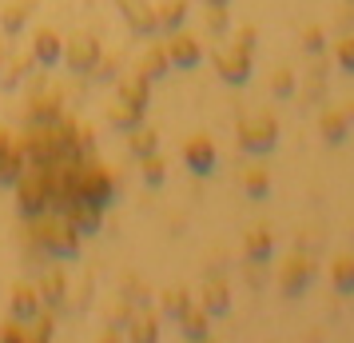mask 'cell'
<instances>
[{
	"label": "cell",
	"mask_w": 354,
	"mask_h": 343,
	"mask_svg": "<svg viewBox=\"0 0 354 343\" xmlns=\"http://www.w3.org/2000/svg\"><path fill=\"white\" fill-rule=\"evenodd\" d=\"M335 64L342 68V72H351V76H354V33L338 40V49H335Z\"/></svg>",
	"instance_id": "4dcf8cb0"
},
{
	"label": "cell",
	"mask_w": 354,
	"mask_h": 343,
	"mask_svg": "<svg viewBox=\"0 0 354 343\" xmlns=\"http://www.w3.org/2000/svg\"><path fill=\"white\" fill-rule=\"evenodd\" d=\"M342 112H346V120H351V124H354V100H351V104H346V108H342Z\"/></svg>",
	"instance_id": "74e56055"
},
{
	"label": "cell",
	"mask_w": 354,
	"mask_h": 343,
	"mask_svg": "<svg viewBox=\"0 0 354 343\" xmlns=\"http://www.w3.org/2000/svg\"><path fill=\"white\" fill-rule=\"evenodd\" d=\"M52 327H56V315L48 311H36L32 319H28V343L32 340H52Z\"/></svg>",
	"instance_id": "83f0119b"
},
{
	"label": "cell",
	"mask_w": 354,
	"mask_h": 343,
	"mask_svg": "<svg viewBox=\"0 0 354 343\" xmlns=\"http://www.w3.org/2000/svg\"><path fill=\"white\" fill-rule=\"evenodd\" d=\"M310 279H315V260L303 256V252H295L279 267V292L287 295V299H295V295H303L310 288Z\"/></svg>",
	"instance_id": "277c9868"
},
{
	"label": "cell",
	"mask_w": 354,
	"mask_h": 343,
	"mask_svg": "<svg viewBox=\"0 0 354 343\" xmlns=\"http://www.w3.org/2000/svg\"><path fill=\"white\" fill-rule=\"evenodd\" d=\"M120 100L147 108V100H151V80H147L144 72H131V76H124V80H120Z\"/></svg>",
	"instance_id": "4fadbf2b"
},
{
	"label": "cell",
	"mask_w": 354,
	"mask_h": 343,
	"mask_svg": "<svg viewBox=\"0 0 354 343\" xmlns=\"http://www.w3.org/2000/svg\"><path fill=\"white\" fill-rule=\"evenodd\" d=\"M0 68H4V44H0Z\"/></svg>",
	"instance_id": "f35d334b"
},
{
	"label": "cell",
	"mask_w": 354,
	"mask_h": 343,
	"mask_svg": "<svg viewBox=\"0 0 354 343\" xmlns=\"http://www.w3.org/2000/svg\"><path fill=\"white\" fill-rule=\"evenodd\" d=\"M183 160H187V168L192 172H199V176H207L211 168H215V144H211V136H192L187 144H183Z\"/></svg>",
	"instance_id": "30bf717a"
},
{
	"label": "cell",
	"mask_w": 354,
	"mask_h": 343,
	"mask_svg": "<svg viewBox=\"0 0 354 343\" xmlns=\"http://www.w3.org/2000/svg\"><path fill=\"white\" fill-rule=\"evenodd\" d=\"M203 4H227V0H203Z\"/></svg>",
	"instance_id": "ab89813d"
},
{
	"label": "cell",
	"mask_w": 354,
	"mask_h": 343,
	"mask_svg": "<svg viewBox=\"0 0 354 343\" xmlns=\"http://www.w3.org/2000/svg\"><path fill=\"white\" fill-rule=\"evenodd\" d=\"M319 132L326 144H342L346 140V132H351V120H346V112L342 108H322L319 112Z\"/></svg>",
	"instance_id": "7c38bea8"
},
{
	"label": "cell",
	"mask_w": 354,
	"mask_h": 343,
	"mask_svg": "<svg viewBox=\"0 0 354 343\" xmlns=\"http://www.w3.org/2000/svg\"><path fill=\"white\" fill-rule=\"evenodd\" d=\"M64 216L72 220V228L80 231V236L100 231V224H104V208H100V204H92V200H80V196L64 208Z\"/></svg>",
	"instance_id": "ba28073f"
},
{
	"label": "cell",
	"mask_w": 354,
	"mask_h": 343,
	"mask_svg": "<svg viewBox=\"0 0 354 343\" xmlns=\"http://www.w3.org/2000/svg\"><path fill=\"white\" fill-rule=\"evenodd\" d=\"M128 335L131 340H140V343H151L160 331H156V315H136V324L128 327Z\"/></svg>",
	"instance_id": "f1b7e54d"
},
{
	"label": "cell",
	"mask_w": 354,
	"mask_h": 343,
	"mask_svg": "<svg viewBox=\"0 0 354 343\" xmlns=\"http://www.w3.org/2000/svg\"><path fill=\"white\" fill-rule=\"evenodd\" d=\"M271 92H274L279 100L295 96V72H290V68H279V72L271 76Z\"/></svg>",
	"instance_id": "1f68e13d"
},
{
	"label": "cell",
	"mask_w": 354,
	"mask_h": 343,
	"mask_svg": "<svg viewBox=\"0 0 354 343\" xmlns=\"http://www.w3.org/2000/svg\"><path fill=\"white\" fill-rule=\"evenodd\" d=\"M36 311H40V292L32 283H17L12 288V315L17 319H32Z\"/></svg>",
	"instance_id": "e0dca14e"
},
{
	"label": "cell",
	"mask_w": 354,
	"mask_h": 343,
	"mask_svg": "<svg viewBox=\"0 0 354 343\" xmlns=\"http://www.w3.org/2000/svg\"><path fill=\"white\" fill-rule=\"evenodd\" d=\"M203 20H207V28H211V33H223L227 24H231V17H227V4H207Z\"/></svg>",
	"instance_id": "836d02e7"
},
{
	"label": "cell",
	"mask_w": 354,
	"mask_h": 343,
	"mask_svg": "<svg viewBox=\"0 0 354 343\" xmlns=\"http://www.w3.org/2000/svg\"><path fill=\"white\" fill-rule=\"evenodd\" d=\"M239 144L247 152H259V156L271 152L279 144V120H274V112H255L247 120H239Z\"/></svg>",
	"instance_id": "3957f363"
},
{
	"label": "cell",
	"mask_w": 354,
	"mask_h": 343,
	"mask_svg": "<svg viewBox=\"0 0 354 343\" xmlns=\"http://www.w3.org/2000/svg\"><path fill=\"white\" fill-rule=\"evenodd\" d=\"M20 172H24V148H20V136H12L8 128H0V184H17Z\"/></svg>",
	"instance_id": "8992f818"
},
{
	"label": "cell",
	"mask_w": 354,
	"mask_h": 343,
	"mask_svg": "<svg viewBox=\"0 0 354 343\" xmlns=\"http://www.w3.org/2000/svg\"><path fill=\"white\" fill-rule=\"evenodd\" d=\"M128 144H131V152H136V156H147V152H156L160 136H156L151 128H144V124H136V128H131V136H128Z\"/></svg>",
	"instance_id": "4316f807"
},
{
	"label": "cell",
	"mask_w": 354,
	"mask_h": 343,
	"mask_svg": "<svg viewBox=\"0 0 354 343\" xmlns=\"http://www.w3.org/2000/svg\"><path fill=\"white\" fill-rule=\"evenodd\" d=\"M330 283H335L338 295H354V256L351 252L335 256V263H330Z\"/></svg>",
	"instance_id": "9a60e30c"
},
{
	"label": "cell",
	"mask_w": 354,
	"mask_h": 343,
	"mask_svg": "<svg viewBox=\"0 0 354 343\" xmlns=\"http://www.w3.org/2000/svg\"><path fill=\"white\" fill-rule=\"evenodd\" d=\"M115 192V184H112V172L104 168L100 160H92V156H84L80 168H76V196L80 200H92V204H108Z\"/></svg>",
	"instance_id": "7a4b0ae2"
},
{
	"label": "cell",
	"mask_w": 354,
	"mask_h": 343,
	"mask_svg": "<svg viewBox=\"0 0 354 343\" xmlns=\"http://www.w3.org/2000/svg\"><path fill=\"white\" fill-rule=\"evenodd\" d=\"M120 8H124V17H128V24L136 28V33H156L160 28V20H156V8L147 4V0H120Z\"/></svg>",
	"instance_id": "8fae6325"
},
{
	"label": "cell",
	"mask_w": 354,
	"mask_h": 343,
	"mask_svg": "<svg viewBox=\"0 0 354 343\" xmlns=\"http://www.w3.org/2000/svg\"><path fill=\"white\" fill-rule=\"evenodd\" d=\"M140 168H144V180L147 184H163V156H156V152H147V156H140Z\"/></svg>",
	"instance_id": "f546056e"
},
{
	"label": "cell",
	"mask_w": 354,
	"mask_h": 343,
	"mask_svg": "<svg viewBox=\"0 0 354 343\" xmlns=\"http://www.w3.org/2000/svg\"><path fill=\"white\" fill-rule=\"evenodd\" d=\"M24 231L36 247H44L48 256H76L80 247V231L72 228V220L64 212H32L24 216Z\"/></svg>",
	"instance_id": "6da1fadb"
},
{
	"label": "cell",
	"mask_w": 354,
	"mask_h": 343,
	"mask_svg": "<svg viewBox=\"0 0 354 343\" xmlns=\"http://www.w3.org/2000/svg\"><path fill=\"white\" fill-rule=\"evenodd\" d=\"M96 60H100V44L92 40V36H76V40L64 49V64L72 68V72H92Z\"/></svg>",
	"instance_id": "9c48e42d"
},
{
	"label": "cell",
	"mask_w": 354,
	"mask_h": 343,
	"mask_svg": "<svg viewBox=\"0 0 354 343\" xmlns=\"http://www.w3.org/2000/svg\"><path fill=\"white\" fill-rule=\"evenodd\" d=\"M235 44H239V49H247V52H251V49H255V28H251V24H243L239 33H235Z\"/></svg>",
	"instance_id": "8d00e7d4"
},
{
	"label": "cell",
	"mask_w": 354,
	"mask_h": 343,
	"mask_svg": "<svg viewBox=\"0 0 354 343\" xmlns=\"http://www.w3.org/2000/svg\"><path fill=\"white\" fill-rule=\"evenodd\" d=\"M167 56H171V64L176 68H195L199 60H203V49H199V40H195L192 33H183V28H176V33L167 36Z\"/></svg>",
	"instance_id": "52a82bcc"
},
{
	"label": "cell",
	"mask_w": 354,
	"mask_h": 343,
	"mask_svg": "<svg viewBox=\"0 0 354 343\" xmlns=\"http://www.w3.org/2000/svg\"><path fill=\"white\" fill-rule=\"evenodd\" d=\"M167 68H171L167 49H163V44H151V49H147V56H144V64H140V72H144L147 80H156V76H163Z\"/></svg>",
	"instance_id": "cb8c5ba5"
},
{
	"label": "cell",
	"mask_w": 354,
	"mask_h": 343,
	"mask_svg": "<svg viewBox=\"0 0 354 343\" xmlns=\"http://www.w3.org/2000/svg\"><path fill=\"white\" fill-rule=\"evenodd\" d=\"M156 20H160L163 33L183 28V20H187V0H163L160 8H156Z\"/></svg>",
	"instance_id": "d6986e66"
},
{
	"label": "cell",
	"mask_w": 354,
	"mask_h": 343,
	"mask_svg": "<svg viewBox=\"0 0 354 343\" xmlns=\"http://www.w3.org/2000/svg\"><path fill=\"white\" fill-rule=\"evenodd\" d=\"M215 72H219L227 84H247L251 80V52L239 49V44L219 49L215 52Z\"/></svg>",
	"instance_id": "5b68a950"
},
{
	"label": "cell",
	"mask_w": 354,
	"mask_h": 343,
	"mask_svg": "<svg viewBox=\"0 0 354 343\" xmlns=\"http://www.w3.org/2000/svg\"><path fill=\"white\" fill-rule=\"evenodd\" d=\"M28 12H32V0H17V4H8V8L0 12V28H4V33H20L24 20H28Z\"/></svg>",
	"instance_id": "d4e9b609"
},
{
	"label": "cell",
	"mask_w": 354,
	"mask_h": 343,
	"mask_svg": "<svg viewBox=\"0 0 354 343\" xmlns=\"http://www.w3.org/2000/svg\"><path fill=\"white\" fill-rule=\"evenodd\" d=\"M108 120H112L115 128H136V124H140V120H144V108H140V104H128V100H115L112 108H108Z\"/></svg>",
	"instance_id": "44dd1931"
},
{
	"label": "cell",
	"mask_w": 354,
	"mask_h": 343,
	"mask_svg": "<svg viewBox=\"0 0 354 343\" xmlns=\"http://www.w3.org/2000/svg\"><path fill=\"white\" fill-rule=\"evenodd\" d=\"M243 188H247V196L251 200H267V192H271V176H267V168H247Z\"/></svg>",
	"instance_id": "484cf974"
},
{
	"label": "cell",
	"mask_w": 354,
	"mask_h": 343,
	"mask_svg": "<svg viewBox=\"0 0 354 343\" xmlns=\"http://www.w3.org/2000/svg\"><path fill=\"white\" fill-rule=\"evenodd\" d=\"M32 52H36V60L40 64H56L60 60V36L52 33V28H44V33H36V44H32Z\"/></svg>",
	"instance_id": "7402d4cb"
},
{
	"label": "cell",
	"mask_w": 354,
	"mask_h": 343,
	"mask_svg": "<svg viewBox=\"0 0 354 343\" xmlns=\"http://www.w3.org/2000/svg\"><path fill=\"white\" fill-rule=\"evenodd\" d=\"M64 108L56 96H32L28 100V124H48V120H60Z\"/></svg>",
	"instance_id": "ffe728a7"
},
{
	"label": "cell",
	"mask_w": 354,
	"mask_h": 343,
	"mask_svg": "<svg viewBox=\"0 0 354 343\" xmlns=\"http://www.w3.org/2000/svg\"><path fill=\"white\" fill-rule=\"evenodd\" d=\"M271 247H274V240H271V231L263 228V224L251 228V231H247V240H243V252H247V260H251V263H267Z\"/></svg>",
	"instance_id": "5bb4252c"
},
{
	"label": "cell",
	"mask_w": 354,
	"mask_h": 343,
	"mask_svg": "<svg viewBox=\"0 0 354 343\" xmlns=\"http://www.w3.org/2000/svg\"><path fill=\"white\" fill-rule=\"evenodd\" d=\"M176 319H179V327H183L187 340H207V311L203 308H192V304H187Z\"/></svg>",
	"instance_id": "ac0fdd59"
},
{
	"label": "cell",
	"mask_w": 354,
	"mask_h": 343,
	"mask_svg": "<svg viewBox=\"0 0 354 343\" xmlns=\"http://www.w3.org/2000/svg\"><path fill=\"white\" fill-rule=\"evenodd\" d=\"M36 292L44 295V304H48V308H60V304H64V272H60V267H52L48 276L40 279V288H36Z\"/></svg>",
	"instance_id": "603a6c76"
},
{
	"label": "cell",
	"mask_w": 354,
	"mask_h": 343,
	"mask_svg": "<svg viewBox=\"0 0 354 343\" xmlns=\"http://www.w3.org/2000/svg\"><path fill=\"white\" fill-rule=\"evenodd\" d=\"M303 49L306 52H322V28L319 24H306L303 28Z\"/></svg>",
	"instance_id": "e575fe53"
},
{
	"label": "cell",
	"mask_w": 354,
	"mask_h": 343,
	"mask_svg": "<svg viewBox=\"0 0 354 343\" xmlns=\"http://www.w3.org/2000/svg\"><path fill=\"white\" fill-rule=\"evenodd\" d=\"M0 340H24V343H28V327L20 324V319H17V324H4V327H0Z\"/></svg>",
	"instance_id": "d590c367"
},
{
	"label": "cell",
	"mask_w": 354,
	"mask_h": 343,
	"mask_svg": "<svg viewBox=\"0 0 354 343\" xmlns=\"http://www.w3.org/2000/svg\"><path fill=\"white\" fill-rule=\"evenodd\" d=\"M187 304H192V295L183 292V288H171V292H163V311H167V315H179V311L187 308Z\"/></svg>",
	"instance_id": "d6a6232c"
},
{
	"label": "cell",
	"mask_w": 354,
	"mask_h": 343,
	"mask_svg": "<svg viewBox=\"0 0 354 343\" xmlns=\"http://www.w3.org/2000/svg\"><path fill=\"white\" fill-rule=\"evenodd\" d=\"M227 308H231V292H227V283L219 276L207 279V283H203V311H207V315H223Z\"/></svg>",
	"instance_id": "2e32d148"
}]
</instances>
